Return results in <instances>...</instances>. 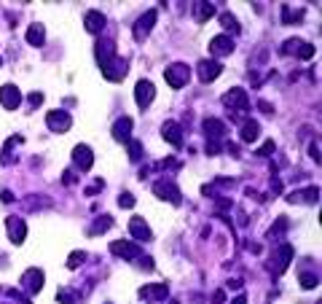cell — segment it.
Segmentation results:
<instances>
[{
    "label": "cell",
    "instance_id": "cell-1",
    "mask_svg": "<svg viewBox=\"0 0 322 304\" xmlns=\"http://www.w3.org/2000/svg\"><path fill=\"white\" fill-rule=\"evenodd\" d=\"M164 78L172 89H183L188 81H191V67L183 65V62H172L169 67L164 70Z\"/></svg>",
    "mask_w": 322,
    "mask_h": 304
},
{
    "label": "cell",
    "instance_id": "cell-2",
    "mask_svg": "<svg viewBox=\"0 0 322 304\" xmlns=\"http://www.w3.org/2000/svg\"><path fill=\"white\" fill-rule=\"evenodd\" d=\"M153 194H156L159 199H164V202H169V205H180L183 202L180 188H177L169 178H161V181L153 183Z\"/></svg>",
    "mask_w": 322,
    "mask_h": 304
},
{
    "label": "cell",
    "instance_id": "cell-3",
    "mask_svg": "<svg viewBox=\"0 0 322 304\" xmlns=\"http://www.w3.org/2000/svg\"><path fill=\"white\" fill-rule=\"evenodd\" d=\"M43 283H46V274H43V269H38V267H30V269H25V274H22V285H25V291L30 296H35L43 291Z\"/></svg>",
    "mask_w": 322,
    "mask_h": 304
},
{
    "label": "cell",
    "instance_id": "cell-4",
    "mask_svg": "<svg viewBox=\"0 0 322 304\" xmlns=\"http://www.w3.org/2000/svg\"><path fill=\"white\" fill-rule=\"evenodd\" d=\"M94 57H97V65L105 70V67L118 57V54H116V43H113L110 38H100V41H97V46H94Z\"/></svg>",
    "mask_w": 322,
    "mask_h": 304
},
{
    "label": "cell",
    "instance_id": "cell-5",
    "mask_svg": "<svg viewBox=\"0 0 322 304\" xmlns=\"http://www.w3.org/2000/svg\"><path fill=\"white\" fill-rule=\"evenodd\" d=\"M223 105L231 108V111L247 113V111H250V100H247V91H244V89H228L226 94H223Z\"/></svg>",
    "mask_w": 322,
    "mask_h": 304
},
{
    "label": "cell",
    "instance_id": "cell-6",
    "mask_svg": "<svg viewBox=\"0 0 322 304\" xmlns=\"http://www.w3.org/2000/svg\"><path fill=\"white\" fill-rule=\"evenodd\" d=\"M5 232H8V240L14 245H22L27 240V223L19 215H8L5 218Z\"/></svg>",
    "mask_w": 322,
    "mask_h": 304
},
{
    "label": "cell",
    "instance_id": "cell-7",
    "mask_svg": "<svg viewBox=\"0 0 322 304\" xmlns=\"http://www.w3.org/2000/svg\"><path fill=\"white\" fill-rule=\"evenodd\" d=\"M153 97H156V87H153V84L148 81V78H140V81H137V87H134L137 108H142V111H145V108L153 102Z\"/></svg>",
    "mask_w": 322,
    "mask_h": 304
},
{
    "label": "cell",
    "instance_id": "cell-8",
    "mask_svg": "<svg viewBox=\"0 0 322 304\" xmlns=\"http://www.w3.org/2000/svg\"><path fill=\"white\" fill-rule=\"evenodd\" d=\"M46 124H49V129L51 132H67L73 127V119H70V113L67 111H49L46 113Z\"/></svg>",
    "mask_w": 322,
    "mask_h": 304
},
{
    "label": "cell",
    "instance_id": "cell-9",
    "mask_svg": "<svg viewBox=\"0 0 322 304\" xmlns=\"http://www.w3.org/2000/svg\"><path fill=\"white\" fill-rule=\"evenodd\" d=\"M73 164H76L80 173H89V170L94 167V151H91L89 146H83V143L76 146L73 148Z\"/></svg>",
    "mask_w": 322,
    "mask_h": 304
},
{
    "label": "cell",
    "instance_id": "cell-10",
    "mask_svg": "<svg viewBox=\"0 0 322 304\" xmlns=\"http://www.w3.org/2000/svg\"><path fill=\"white\" fill-rule=\"evenodd\" d=\"M223 73V65L217 60H201L199 62V67H196V76H199V81H204V84H212L217 76Z\"/></svg>",
    "mask_w": 322,
    "mask_h": 304
},
{
    "label": "cell",
    "instance_id": "cell-11",
    "mask_svg": "<svg viewBox=\"0 0 322 304\" xmlns=\"http://www.w3.org/2000/svg\"><path fill=\"white\" fill-rule=\"evenodd\" d=\"M156 16H159L156 8H151V11H145V14L134 22V30H132V32H134L137 41H145V38H148V32L153 30V25H156Z\"/></svg>",
    "mask_w": 322,
    "mask_h": 304
},
{
    "label": "cell",
    "instance_id": "cell-12",
    "mask_svg": "<svg viewBox=\"0 0 322 304\" xmlns=\"http://www.w3.org/2000/svg\"><path fill=\"white\" fill-rule=\"evenodd\" d=\"M0 105L5 108V111H16V108L22 105V91L14 87V84H5V87H0Z\"/></svg>",
    "mask_w": 322,
    "mask_h": 304
},
{
    "label": "cell",
    "instance_id": "cell-13",
    "mask_svg": "<svg viewBox=\"0 0 322 304\" xmlns=\"http://www.w3.org/2000/svg\"><path fill=\"white\" fill-rule=\"evenodd\" d=\"M110 253L118 256V259H140V248H137L134 243H126V240H116V243H110Z\"/></svg>",
    "mask_w": 322,
    "mask_h": 304
},
{
    "label": "cell",
    "instance_id": "cell-14",
    "mask_svg": "<svg viewBox=\"0 0 322 304\" xmlns=\"http://www.w3.org/2000/svg\"><path fill=\"white\" fill-rule=\"evenodd\" d=\"M126 70H129V60H126V57H116V60L102 70V76H105L107 81H121V78L126 76Z\"/></svg>",
    "mask_w": 322,
    "mask_h": 304
},
{
    "label": "cell",
    "instance_id": "cell-15",
    "mask_svg": "<svg viewBox=\"0 0 322 304\" xmlns=\"http://www.w3.org/2000/svg\"><path fill=\"white\" fill-rule=\"evenodd\" d=\"M290 259H293V248L287 243H279V248L274 250V259H271V269L274 272H285L287 269V264H290Z\"/></svg>",
    "mask_w": 322,
    "mask_h": 304
},
{
    "label": "cell",
    "instance_id": "cell-16",
    "mask_svg": "<svg viewBox=\"0 0 322 304\" xmlns=\"http://www.w3.org/2000/svg\"><path fill=\"white\" fill-rule=\"evenodd\" d=\"M132 129H134V122H132L129 116H121V119H116V124H113V137H116L118 143H129Z\"/></svg>",
    "mask_w": 322,
    "mask_h": 304
},
{
    "label": "cell",
    "instance_id": "cell-17",
    "mask_svg": "<svg viewBox=\"0 0 322 304\" xmlns=\"http://www.w3.org/2000/svg\"><path fill=\"white\" fill-rule=\"evenodd\" d=\"M129 234L137 240V243H148V240H151V226L145 223V218L134 215L129 221Z\"/></svg>",
    "mask_w": 322,
    "mask_h": 304
},
{
    "label": "cell",
    "instance_id": "cell-18",
    "mask_svg": "<svg viewBox=\"0 0 322 304\" xmlns=\"http://www.w3.org/2000/svg\"><path fill=\"white\" fill-rule=\"evenodd\" d=\"M210 51H212V57H228L234 51L231 35H215L210 41Z\"/></svg>",
    "mask_w": 322,
    "mask_h": 304
},
{
    "label": "cell",
    "instance_id": "cell-19",
    "mask_svg": "<svg viewBox=\"0 0 322 304\" xmlns=\"http://www.w3.org/2000/svg\"><path fill=\"white\" fill-rule=\"evenodd\" d=\"M83 27H86V32H91V35H100L102 27H105V14H102V11H86Z\"/></svg>",
    "mask_w": 322,
    "mask_h": 304
},
{
    "label": "cell",
    "instance_id": "cell-20",
    "mask_svg": "<svg viewBox=\"0 0 322 304\" xmlns=\"http://www.w3.org/2000/svg\"><path fill=\"white\" fill-rule=\"evenodd\" d=\"M161 135H164L166 143H172V148H180L183 146V129H180V124H177V122H164Z\"/></svg>",
    "mask_w": 322,
    "mask_h": 304
},
{
    "label": "cell",
    "instance_id": "cell-21",
    "mask_svg": "<svg viewBox=\"0 0 322 304\" xmlns=\"http://www.w3.org/2000/svg\"><path fill=\"white\" fill-rule=\"evenodd\" d=\"M51 199L49 197H40V194H30V197L22 199V208L27 210V213H35V210H43V208H51Z\"/></svg>",
    "mask_w": 322,
    "mask_h": 304
},
{
    "label": "cell",
    "instance_id": "cell-22",
    "mask_svg": "<svg viewBox=\"0 0 322 304\" xmlns=\"http://www.w3.org/2000/svg\"><path fill=\"white\" fill-rule=\"evenodd\" d=\"M204 135L210 137V140H220L223 135H226V124L220 122V119H204Z\"/></svg>",
    "mask_w": 322,
    "mask_h": 304
},
{
    "label": "cell",
    "instance_id": "cell-23",
    "mask_svg": "<svg viewBox=\"0 0 322 304\" xmlns=\"http://www.w3.org/2000/svg\"><path fill=\"white\" fill-rule=\"evenodd\" d=\"M169 296V288L164 283H156V285H145L140 288V299H166Z\"/></svg>",
    "mask_w": 322,
    "mask_h": 304
},
{
    "label": "cell",
    "instance_id": "cell-24",
    "mask_svg": "<svg viewBox=\"0 0 322 304\" xmlns=\"http://www.w3.org/2000/svg\"><path fill=\"white\" fill-rule=\"evenodd\" d=\"M258 135H261V124H258L255 119H247V122L242 124V140L244 143H255Z\"/></svg>",
    "mask_w": 322,
    "mask_h": 304
},
{
    "label": "cell",
    "instance_id": "cell-25",
    "mask_svg": "<svg viewBox=\"0 0 322 304\" xmlns=\"http://www.w3.org/2000/svg\"><path fill=\"white\" fill-rule=\"evenodd\" d=\"M317 197H320V188L317 186H309L306 191L290 194V202H309V205H314V202H317Z\"/></svg>",
    "mask_w": 322,
    "mask_h": 304
},
{
    "label": "cell",
    "instance_id": "cell-26",
    "mask_svg": "<svg viewBox=\"0 0 322 304\" xmlns=\"http://www.w3.org/2000/svg\"><path fill=\"white\" fill-rule=\"evenodd\" d=\"M25 38H27V43H30V46H43L46 32H43V27H40V25H30V27H27V32H25Z\"/></svg>",
    "mask_w": 322,
    "mask_h": 304
},
{
    "label": "cell",
    "instance_id": "cell-27",
    "mask_svg": "<svg viewBox=\"0 0 322 304\" xmlns=\"http://www.w3.org/2000/svg\"><path fill=\"white\" fill-rule=\"evenodd\" d=\"M110 226H113V218L110 215H100V218H94V223L89 226V234H102Z\"/></svg>",
    "mask_w": 322,
    "mask_h": 304
},
{
    "label": "cell",
    "instance_id": "cell-28",
    "mask_svg": "<svg viewBox=\"0 0 322 304\" xmlns=\"http://www.w3.org/2000/svg\"><path fill=\"white\" fill-rule=\"evenodd\" d=\"M298 283H301V288L312 291V288H317V285H320V277H317V274H312V272H301V274H298Z\"/></svg>",
    "mask_w": 322,
    "mask_h": 304
},
{
    "label": "cell",
    "instance_id": "cell-29",
    "mask_svg": "<svg viewBox=\"0 0 322 304\" xmlns=\"http://www.w3.org/2000/svg\"><path fill=\"white\" fill-rule=\"evenodd\" d=\"M220 25L226 27L228 32H237V35H239V19L234 14H228V11H226V14H220Z\"/></svg>",
    "mask_w": 322,
    "mask_h": 304
},
{
    "label": "cell",
    "instance_id": "cell-30",
    "mask_svg": "<svg viewBox=\"0 0 322 304\" xmlns=\"http://www.w3.org/2000/svg\"><path fill=\"white\" fill-rule=\"evenodd\" d=\"M19 143H25V137H22V135H14L8 143H5V146H3V162H11V148L19 146Z\"/></svg>",
    "mask_w": 322,
    "mask_h": 304
},
{
    "label": "cell",
    "instance_id": "cell-31",
    "mask_svg": "<svg viewBox=\"0 0 322 304\" xmlns=\"http://www.w3.org/2000/svg\"><path fill=\"white\" fill-rule=\"evenodd\" d=\"M282 19H285V25H290V22H301L303 11H290L287 5H282Z\"/></svg>",
    "mask_w": 322,
    "mask_h": 304
},
{
    "label": "cell",
    "instance_id": "cell-32",
    "mask_svg": "<svg viewBox=\"0 0 322 304\" xmlns=\"http://www.w3.org/2000/svg\"><path fill=\"white\" fill-rule=\"evenodd\" d=\"M126 148H129V159H132V162H140V159H142V146L137 140H129V143H126Z\"/></svg>",
    "mask_w": 322,
    "mask_h": 304
},
{
    "label": "cell",
    "instance_id": "cell-33",
    "mask_svg": "<svg viewBox=\"0 0 322 304\" xmlns=\"http://www.w3.org/2000/svg\"><path fill=\"white\" fill-rule=\"evenodd\" d=\"M199 5V22H207L210 16H215V5L212 3H196Z\"/></svg>",
    "mask_w": 322,
    "mask_h": 304
},
{
    "label": "cell",
    "instance_id": "cell-34",
    "mask_svg": "<svg viewBox=\"0 0 322 304\" xmlns=\"http://www.w3.org/2000/svg\"><path fill=\"white\" fill-rule=\"evenodd\" d=\"M83 261H86V253H83V250H73L70 259H67V267H70V269H78Z\"/></svg>",
    "mask_w": 322,
    "mask_h": 304
},
{
    "label": "cell",
    "instance_id": "cell-35",
    "mask_svg": "<svg viewBox=\"0 0 322 304\" xmlns=\"http://www.w3.org/2000/svg\"><path fill=\"white\" fill-rule=\"evenodd\" d=\"M274 151H277V143H274V140H266V143H263V146L255 151V156H271Z\"/></svg>",
    "mask_w": 322,
    "mask_h": 304
},
{
    "label": "cell",
    "instance_id": "cell-36",
    "mask_svg": "<svg viewBox=\"0 0 322 304\" xmlns=\"http://www.w3.org/2000/svg\"><path fill=\"white\" fill-rule=\"evenodd\" d=\"M298 46H301V38H290V41L282 43V54H295Z\"/></svg>",
    "mask_w": 322,
    "mask_h": 304
},
{
    "label": "cell",
    "instance_id": "cell-37",
    "mask_svg": "<svg viewBox=\"0 0 322 304\" xmlns=\"http://www.w3.org/2000/svg\"><path fill=\"white\" fill-rule=\"evenodd\" d=\"M295 54L301 57V60H312V57H314V46H312V43H301Z\"/></svg>",
    "mask_w": 322,
    "mask_h": 304
},
{
    "label": "cell",
    "instance_id": "cell-38",
    "mask_svg": "<svg viewBox=\"0 0 322 304\" xmlns=\"http://www.w3.org/2000/svg\"><path fill=\"white\" fill-rule=\"evenodd\" d=\"M134 202H137L134 194H129V191H124V194L118 197V208H134Z\"/></svg>",
    "mask_w": 322,
    "mask_h": 304
},
{
    "label": "cell",
    "instance_id": "cell-39",
    "mask_svg": "<svg viewBox=\"0 0 322 304\" xmlns=\"http://www.w3.org/2000/svg\"><path fill=\"white\" fill-rule=\"evenodd\" d=\"M287 229V218H279L277 223H274L271 229H268V237H274V234H279V232H285Z\"/></svg>",
    "mask_w": 322,
    "mask_h": 304
},
{
    "label": "cell",
    "instance_id": "cell-40",
    "mask_svg": "<svg viewBox=\"0 0 322 304\" xmlns=\"http://www.w3.org/2000/svg\"><path fill=\"white\" fill-rule=\"evenodd\" d=\"M56 302L59 304H76V296H73L70 291H59V294H56Z\"/></svg>",
    "mask_w": 322,
    "mask_h": 304
},
{
    "label": "cell",
    "instance_id": "cell-41",
    "mask_svg": "<svg viewBox=\"0 0 322 304\" xmlns=\"http://www.w3.org/2000/svg\"><path fill=\"white\" fill-rule=\"evenodd\" d=\"M27 102H30V108H38L40 102H43V91H30V97H27Z\"/></svg>",
    "mask_w": 322,
    "mask_h": 304
},
{
    "label": "cell",
    "instance_id": "cell-42",
    "mask_svg": "<svg viewBox=\"0 0 322 304\" xmlns=\"http://www.w3.org/2000/svg\"><path fill=\"white\" fill-rule=\"evenodd\" d=\"M220 140H210L207 143V153H210V156H217V153H220Z\"/></svg>",
    "mask_w": 322,
    "mask_h": 304
},
{
    "label": "cell",
    "instance_id": "cell-43",
    "mask_svg": "<svg viewBox=\"0 0 322 304\" xmlns=\"http://www.w3.org/2000/svg\"><path fill=\"white\" fill-rule=\"evenodd\" d=\"M8 296H14V299H16V302H19V304H32V302H30V296H25V294H19V291H14V288H11V291H8Z\"/></svg>",
    "mask_w": 322,
    "mask_h": 304
},
{
    "label": "cell",
    "instance_id": "cell-44",
    "mask_svg": "<svg viewBox=\"0 0 322 304\" xmlns=\"http://www.w3.org/2000/svg\"><path fill=\"white\" fill-rule=\"evenodd\" d=\"M0 202H3V205H11V202H14V194H11L8 188H3V191H0Z\"/></svg>",
    "mask_w": 322,
    "mask_h": 304
},
{
    "label": "cell",
    "instance_id": "cell-45",
    "mask_svg": "<svg viewBox=\"0 0 322 304\" xmlns=\"http://www.w3.org/2000/svg\"><path fill=\"white\" fill-rule=\"evenodd\" d=\"M309 156H312L314 159V162H320V146H317V143H312V146H309Z\"/></svg>",
    "mask_w": 322,
    "mask_h": 304
},
{
    "label": "cell",
    "instance_id": "cell-46",
    "mask_svg": "<svg viewBox=\"0 0 322 304\" xmlns=\"http://www.w3.org/2000/svg\"><path fill=\"white\" fill-rule=\"evenodd\" d=\"M258 108L266 111V113H274V105H271V102H266V100H258Z\"/></svg>",
    "mask_w": 322,
    "mask_h": 304
},
{
    "label": "cell",
    "instance_id": "cell-47",
    "mask_svg": "<svg viewBox=\"0 0 322 304\" xmlns=\"http://www.w3.org/2000/svg\"><path fill=\"white\" fill-rule=\"evenodd\" d=\"M62 183H67V186H73V183H76V178H73L70 170H65V173H62Z\"/></svg>",
    "mask_w": 322,
    "mask_h": 304
},
{
    "label": "cell",
    "instance_id": "cell-48",
    "mask_svg": "<svg viewBox=\"0 0 322 304\" xmlns=\"http://www.w3.org/2000/svg\"><path fill=\"white\" fill-rule=\"evenodd\" d=\"M226 302V294H223V291H215V294H212V304H223Z\"/></svg>",
    "mask_w": 322,
    "mask_h": 304
},
{
    "label": "cell",
    "instance_id": "cell-49",
    "mask_svg": "<svg viewBox=\"0 0 322 304\" xmlns=\"http://www.w3.org/2000/svg\"><path fill=\"white\" fill-rule=\"evenodd\" d=\"M228 288H231V291H239V288H242V280H228Z\"/></svg>",
    "mask_w": 322,
    "mask_h": 304
},
{
    "label": "cell",
    "instance_id": "cell-50",
    "mask_svg": "<svg viewBox=\"0 0 322 304\" xmlns=\"http://www.w3.org/2000/svg\"><path fill=\"white\" fill-rule=\"evenodd\" d=\"M228 153H234V156H239V146H237V143H228Z\"/></svg>",
    "mask_w": 322,
    "mask_h": 304
},
{
    "label": "cell",
    "instance_id": "cell-51",
    "mask_svg": "<svg viewBox=\"0 0 322 304\" xmlns=\"http://www.w3.org/2000/svg\"><path fill=\"white\" fill-rule=\"evenodd\" d=\"M217 208H220V210H228V208H231V202H228V199H217Z\"/></svg>",
    "mask_w": 322,
    "mask_h": 304
},
{
    "label": "cell",
    "instance_id": "cell-52",
    "mask_svg": "<svg viewBox=\"0 0 322 304\" xmlns=\"http://www.w3.org/2000/svg\"><path fill=\"white\" fill-rule=\"evenodd\" d=\"M231 304H247V296H244V294H239V296H237V299H234Z\"/></svg>",
    "mask_w": 322,
    "mask_h": 304
},
{
    "label": "cell",
    "instance_id": "cell-53",
    "mask_svg": "<svg viewBox=\"0 0 322 304\" xmlns=\"http://www.w3.org/2000/svg\"><path fill=\"white\" fill-rule=\"evenodd\" d=\"M274 194H282V181H274Z\"/></svg>",
    "mask_w": 322,
    "mask_h": 304
},
{
    "label": "cell",
    "instance_id": "cell-54",
    "mask_svg": "<svg viewBox=\"0 0 322 304\" xmlns=\"http://www.w3.org/2000/svg\"><path fill=\"white\" fill-rule=\"evenodd\" d=\"M0 65H3V60H0Z\"/></svg>",
    "mask_w": 322,
    "mask_h": 304
}]
</instances>
